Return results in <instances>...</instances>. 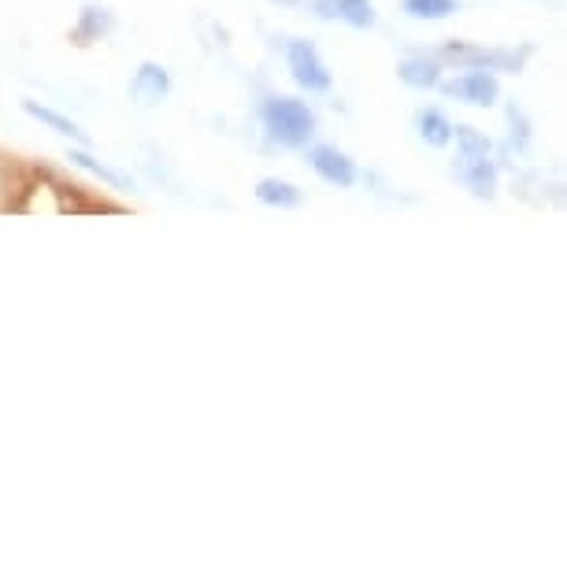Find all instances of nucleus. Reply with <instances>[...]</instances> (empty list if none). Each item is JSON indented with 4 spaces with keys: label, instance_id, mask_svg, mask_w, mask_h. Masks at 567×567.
<instances>
[{
    "label": "nucleus",
    "instance_id": "nucleus-1",
    "mask_svg": "<svg viewBox=\"0 0 567 567\" xmlns=\"http://www.w3.org/2000/svg\"><path fill=\"white\" fill-rule=\"evenodd\" d=\"M453 142H456L453 175L464 182L478 200L497 197L501 171H497V159H494V142H489L483 131H475V126H456Z\"/></svg>",
    "mask_w": 567,
    "mask_h": 567
},
{
    "label": "nucleus",
    "instance_id": "nucleus-8",
    "mask_svg": "<svg viewBox=\"0 0 567 567\" xmlns=\"http://www.w3.org/2000/svg\"><path fill=\"white\" fill-rule=\"evenodd\" d=\"M171 93V74L164 63L156 60H145L142 68L134 71L131 79V97L142 104V109H156V104H164Z\"/></svg>",
    "mask_w": 567,
    "mask_h": 567
},
{
    "label": "nucleus",
    "instance_id": "nucleus-3",
    "mask_svg": "<svg viewBox=\"0 0 567 567\" xmlns=\"http://www.w3.org/2000/svg\"><path fill=\"white\" fill-rule=\"evenodd\" d=\"M530 49H486V45H464V41H449V45L437 52V60L456 63L460 71H512L516 74L523 63H527Z\"/></svg>",
    "mask_w": 567,
    "mask_h": 567
},
{
    "label": "nucleus",
    "instance_id": "nucleus-9",
    "mask_svg": "<svg viewBox=\"0 0 567 567\" xmlns=\"http://www.w3.org/2000/svg\"><path fill=\"white\" fill-rule=\"evenodd\" d=\"M398 74L404 85H412V90H437V82H442V60L437 56H404L398 63Z\"/></svg>",
    "mask_w": 567,
    "mask_h": 567
},
{
    "label": "nucleus",
    "instance_id": "nucleus-14",
    "mask_svg": "<svg viewBox=\"0 0 567 567\" xmlns=\"http://www.w3.org/2000/svg\"><path fill=\"white\" fill-rule=\"evenodd\" d=\"M68 159L74 167H82V171H90L93 178H101L104 186H112V189H134V182L123 175V171H115V167H109V164H101L97 156L93 153H85V148H71L68 153Z\"/></svg>",
    "mask_w": 567,
    "mask_h": 567
},
{
    "label": "nucleus",
    "instance_id": "nucleus-13",
    "mask_svg": "<svg viewBox=\"0 0 567 567\" xmlns=\"http://www.w3.org/2000/svg\"><path fill=\"white\" fill-rule=\"evenodd\" d=\"M112 27H115V19H112L109 8L90 4V8H82L79 23H74V30H71V38L79 41V45H93V41H101L104 34H112Z\"/></svg>",
    "mask_w": 567,
    "mask_h": 567
},
{
    "label": "nucleus",
    "instance_id": "nucleus-11",
    "mask_svg": "<svg viewBox=\"0 0 567 567\" xmlns=\"http://www.w3.org/2000/svg\"><path fill=\"white\" fill-rule=\"evenodd\" d=\"M453 131H456V126L449 123L445 112H437V109H420V112H415V134H420L423 145H431V148L453 145Z\"/></svg>",
    "mask_w": 567,
    "mask_h": 567
},
{
    "label": "nucleus",
    "instance_id": "nucleus-10",
    "mask_svg": "<svg viewBox=\"0 0 567 567\" xmlns=\"http://www.w3.org/2000/svg\"><path fill=\"white\" fill-rule=\"evenodd\" d=\"M23 112L30 115V120H38L41 126H49L52 134H60V137H71V142H79V145H90V134L82 131L79 123L68 120L63 112L56 109H49V104H38V101H23Z\"/></svg>",
    "mask_w": 567,
    "mask_h": 567
},
{
    "label": "nucleus",
    "instance_id": "nucleus-12",
    "mask_svg": "<svg viewBox=\"0 0 567 567\" xmlns=\"http://www.w3.org/2000/svg\"><path fill=\"white\" fill-rule=\"evenodd\" d=\"M256 200L267 208H297L305 200V189L286 178H260L256 182Z\"/></svg>",
    "mask_w": 567,
    "mask_h": 567
},
{
    "label": "nucleus",
    "instance_id": "nucleus-2",
    "mask_svg": "<svg viewBox=\"0 0 567 567\" xmlns=\"http://www.w3.org/2000/svg\"><path fill=\"white\" fill-rule=\"evenodd\" d=\"M260 120L267 137L286 148H301L316 134V112L297 97H267Z\"/></svg>",
    "mask_w": 567,
    "mask_h": 567
},
{
    "label": "nucleus",
    "instance_id": "nucleus-15",
    "mask_svg": "<svg viewBox=\"0 0 567 567\" xmlns=\"http://www.w3.org/2000/svg\"><path fill=\"white\" fill-rule=\"evenodd\" d=\"M401 12L420 23H442L460 12V0H401Z\"/></svg>",
    "mask_w": 567,
    "mask_h": 567
},
{
    "label": "nucleus",
    "instance_id": "nucleus-4",
    "mask_svg": "<svg viewBox=\"0 0 567 567\" xmlns=\"http://www.w3.org/2000/svg\"><path fill=\"white\" fill-rule=\"evenodd\" d=\"M286 68H290V79L305 93H330V85H334V74L319 56V49L305 38L286 41Z\"/></svg>",
    "mask_w": 567,
    "mask_h": 567
},
{
    "label": "nucleus",
    "instance_id": "nucleus-6",
    "mask_svg": "<svg viewBox=\"0 0 567 567\" xmlns=\"http://www.w3.org/2000/svg\"><path fill=\"white\" fill-rule=\"evenodd\" d=\"M308 164H312V171L327 186H338V189L357 186V164H352L338 145H312L308 148Z\"/></svg>",
    "mask_w": 567,
    "mask_h": 567
},
{
    "label": "nucleus",
    "instance_id": "nucleus-5",
    "mask_svg": "<svg viewBox=\"0 0 567 567\" xmlns=\"http://www.w3.org/2000/svg\"><path fill=\"white\" fill-rule=\"evenodd\" d=\"M437 90L460 104H471V109H494L501 101V82L494 71H464L449 82H437Z\"/></svg>",
    "mask_w": 567,
    "mask_h": 567
},
{
    "label": "nucleus",
    "instance_id": "nucleus-7",
    "mask_svg": "<svg viewBox=\"0 0 567 567\" xmlns=\"http://www.w3.org/2000/svg\"><path fill=\"white\" fill-rule=\"evenodd\" d=\"M312 12L319 19L346 23L352 30H371L374 23H379V12H374L371 0H312Z\"/></svg>",
    "mask_w": 567,
    "mask_h": 567
}]
</instances>
